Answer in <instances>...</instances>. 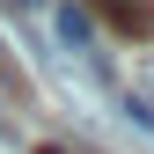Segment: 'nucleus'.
<instances>
[{"label":"nucleus","instance_id":"f03ea898","mask_svg":"<svg viewBox=\"0 0 154 154\" xmlns=\"http://www.w3.org/2000/svg\"><path fill=\"white\" fill-rule=\"evenodd\" d=\"M95 8L118 29H132V37H154V0H95Z\"/></svg>","mask_w":154,"mask_h":154},{"label":"nucleus","instance_id":"f257e3e1","mask_svg":"<svg viewBox=\"0 0 154 154\" xmlns=\"http://www.w3.org/2000/svg\"><path fill=\"white\" fill-rule=\"evenodd\" d=\"M51 29H59V44H66L81 66H95V73H103V51H95V22H88L81 8H51Z\"/></svg>","mask_w":154,"mask_h":154},{"label":"nucleus","instance_id":"7ed1b4c3","mask_svg":"<svg viewBox=\"0 0 154 154\" xmlns=\"http://www.w3.org/2000/svg\"><path fill=\"white\" fill-rule=\"evenodd\" d=\"M37 154H66V147H37Z\"/></svg>","mask_w":154,"mask_h":154}]
</instances>
